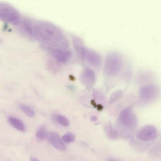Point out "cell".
Returning a JSON list of instances; mask_svg holds the SVG:
<instances>
[{
	"mask_svg": "<svg viewBox=\"0 0 161 161\" xmlns=\"http://www.w3.org/2000/svg\"><path fill=\"white\" fill-rule=\"evenodd\" d=\"M118 121L121 125L124 127L131 128L136 126L137 119L133 110L130 108H127L121 112L118 118Z\"/></svg>",
	"mask_w": 161,
	"mask_h": 161,
	"instance_id": "8992f818",
	"label": "cell"
},
{
	"mask_svg": "<svg viewBox=\"0 0 161 161\" xmlns=\"http://www.w3.org/2000/svg\"><path fill=\"white\" fill-rule=\"evenodd\" d=\"M58 121L62 125L64 126H67L69 123L68 119L66 117L60 116L58 117Z\"/></svg>",
	"mask_w": 161,
	"mask_h": 161,
	"instance_id": "ac0fdd59",
	"label": "cell"
},
{
	"mask_svg": "<svg viewBox=\"0 0 161 161\" xmlns=\"http://www.w3.org/2000/svg\"><path fill=\"white\" fill-rule=\"evenodd\" d=\"M30 161H40L37 158L33 157L31 156L30 158Z\"/></svg>",
	"mask_w": 161,
	"mask_h": 161,
	"instance_id": "d6986e66",
	"label": "cell"
},
{
	"mask_svg": "<svg viewBox=\"0 0 161 161\" xmlns=\"http://www.w3.org/2000/svg\"><path fill=\"white\" fill-rule=\"evenodd\" d=\"M118 161V160H112V161Z\"/></svg>",
	"mask_w": 161,
	"mask_h": 161,
	"instance_id": "cb8c5ba5",
	"label": "cell"
},
{
	"mask_svg": "<svg viewBox=\"0 0 161 161\" xmlns=\"http://www.w3.org/2000/svg\"><path fill=\"white\" fill-rule=\"evenodd\" d=\"M97 108L99 111H100L102 110L103 108V107L100 104H98L97 105Z\"/></svg>",
	"mask_w": 161,
	"mask_h": 161,
	"instance_id": "ffe728a7",
	"label": "cell"
},
{
	"mask_svg": "<svg viewBox=\"0 0 161 161\" xmlns=\"http://www.w3.org/2000/svg\"><path fill=\"white\" fill-rule=\"evenodd\" d=\"M57 61L62 63L68 62L72 56L71 51L68 48H53L41 45Z\"/></svg>",
	"mask_w": 161,
	"mask_h": 161,
	"instance_id": "5b68a950",
	"label": "cell"
},
{
	"mask_svg": "<svg viewBox=\"0 0 161 161\" xmlns=\"http://www.w3.org/2000/svg\"><path fill=\"white\" fill-rule=\"evenodd\" d=\"M35 39L47 47L68 48V40L62 31L56 26L44 21H36L34 24Z\"/></svg>",
	"mask_w": 161,
	"mask_h": 161,
	"instance_id": "6da1fadb",
	"label": "cell"
},
{
	"mask_svg": "<svg viewBox=\"0 0 161 161\" xmlns=\"http://www.w3.org/2000/svg\"><path fill=\"white\" fill-rule=\"evenodd\" d=\"M157 131L155 127L152 125H147L142 128L137 134V138L145 142L154 140L157 136Z\"/></svg>",
	"mask_w": 161,
	"mask_h": 161,
	"instance_id": "52a82bcc",
	"label": "cell"
},
{
	"mask_svg": "<svg viewBox=\"0 0 161 161\" xmlns=\"http://www.w3.org/2000/svg\"><path fill=\"white\" fill-rule=\"evenodd\" d=\"M21 18L20 12L13 6L0 2V21L16 25Z\"/></svg>",
	"mask_w": 161,
	"mask_h": 161,
	"instance_id": "3957f363",
	"label": "cell"
},
{
	"mask_svg": "<svg viewBox=\"0 0 161 161\" xmlns=\"http://www.w3.org/2000/svg\"><path fill=\"white\" fill-rule=\"evenodd\" d=\"M91 103L92 105L94 107H96L97 105L94 101V100H93L91 101Z\"/></svg>",
	"mask_w": 161,
	"mask_h": 161,
	"instance_id": "7402d4cb",
	"label": "cell"
},
{
	"mask_svg": "<svg viewBox=\"0 0 161 161\" xmlns=\"http://www.w3.org/2000/svg\"><path fill=\"white\" fill-rule=\"evenodd\" d=\"M81 78L83 82L87 86L90 87L95 82V73L91 69L86 68L82 73Z\"/></svg>",
	"mask_w": 161,
	"mask_h": 161,
	"instance_id": "8fae6325",
	"label": "cell"
},
{
	"mask_svg": "<svg viewBox=\"0 0 161 161\" xmlns=\"http://www.w3.org/2000/svg\"><path fill=\"white\" fill-rule=\"evenodd\" d=\"M158 93V90L155 86L152 85H147L141 88L140 92V97L142 100L145 102H150L156 98Z\"/></svg>",
	"mask_w": 161,
	"mask_h": 161,
	"instance_id": "ba28073f",
	"label": "cell"
},
{
	"mask_svg": "<svg viewBox=\"0 0 161 161\" xmlns=\"http://www.w3.org/2000/svg\"><path fill=\"white\" fill-rule=\"evenodd\" d=\"M105 59L104 69V74L110 76L118 74L123 65V56L117 51H112L107 54Z\"/></svg>",
	"mask_w": 161,
	"mask_h": 161,
	"instance_id": "7a4b0ae2",
	"label": "cell"
},
{
	"mask_svg": "<svg viewBox=\"0 0 161 161\" xmlns=\"http://www.w3.org/2000/svg\"><path fill=\"white\" fill-rule=\"evenodd\" d=\"M69 79L71 80V81H73L75 80V77L72 75H70L69 76Z\"/></svg>",
	"mask_w": 161,
	"mask_h": 161,
	"instance_id": "44dd1931",
	"label": "cell"
},
{
	"mask_svg": "<svg viewBox=\"0 0 161 161\" xmlns=\"http://www.w3.org/2000/svg\"><path fill=\"white\" fill-rule=\"evenodd\" d=\"M48 132L46 128L44 126H41L38 130L36 136L37 138L39 140H43L46 139Z\"/></svg>",
	"mask_w": 161,
	"mask_h": 161,
	"instance_id": "5bb4252c",
	"label": "cell"
},
{
	"mask_svg": "<svg viewBox=\"0 0 161 161\" xmlns=\"http://www.w3.org/2000/svg\"><path fill=\"white\" fill-rule=\"evenodd\" d=\"M91 120L93 122H95L97 120V118L95 116H93L91 117Z\"/></svg>",
	"mask_w": 161,
	"mask_h": 161,
	"instance_id": "603a6c76",
	"label": "cell"
},
{
	"mask_svg": "<svg viewBox=\"0 0 161 161\" xmlns=\"http://www.w3.org/2000/svg\"><path fill=\"white\" fill-rule=\"evenodd\" d=\"M8 121L10 124L17 130L24 132L25 130V127L23 122L18 118L13 117H9Z\"/></svg>",
	"mask_w": 161,
	"mask_h": 161,
	"instance_id": "7c38bea8",
	"label": "cell"
},
{
	"mask_svg": "<svg viewBox=\"0 0 161 161\" xmlns=\"http://www.w3.org/2000/svg\"><path fill=\"white\" fill-rule=\"evenodd\" d=\"M105 130L108 137L113 140H116L118 137V134L117 131L114 129L110 124L106 125L105 126Z\"/></svg>",
	"mask_w": 161,
	"mask_h": 161,
	"instance_id": "4fadbf2b",
	"label": "cell"
},
{
	"mask_svg": "<svg viewBox=\"0 0 161 161\" xmlns=\"http://www.w3.org/2000/svg\"><path fill=\"white\" fill-rule=\"evenodd\" d=\"M46 139L56 149L65 151L66 147L60 138L58 134L55 132H48Z\"/></svg>",
	"mask_w": 161,
	"mask_h": 161,
	"instance_id": "30bf717a",
	"label": "cell"
},
{
	"mask_svg": "<svg viewBox=\"0 0 161 161\" xmlns=\"http://www.w3.org/2000/svg\"><path fill=\"white\" fill-rule=\"evenodd\" d=\"M20 108L25 114L29 117H33L35 115L34 112L28 106L21 105Z\"/></svg>",
	"mask_w": 161,
	"mask_h": 161,
	"instance_id": "9a60e30c",
	"label": "cell"
},
{
	"mask_svg": "<svg viewBox=\"0 0 161 161\" xmlns=\"http://www.w3.org/2000/svg\"><path fill=\"white\" fill-rule=\"evenodd\" d=\"M83 59H86L91 66L94 67H99L102 63V58L99 53L86 47L84 52Z\"/></svg>",
	"mask_w": 161,
	"mask_h": 161,
	"instance_id": "9c48e42d",
	"label": "cell"
},
{
	"mask_svg": "<svg viewBox=\"0 0 161 161\" xmlns=\"http://www.w3.org/2000/svg\"><path fill=\"white\" fill-rule=\"evenodd\" d=\"M35 22L27 17H21L16 26L21 34L26 38L35 40Z\"/></svg>",
	"mask_w": 161,
	"mask_h": 161,
	"instance_id": "277c9868",
	"label": "cell"
},
{
	"mask_svg": "<svg viewBox=\"0 0 161 161\" xmlns=\"http://www.w3.org/2000/svg\"><path fill=\"white\" fill-rule=\"evenodd\" d=\"M62 139L65 143H70L74 141L75 136L72 133L67 132L62 136Z\"/></svg>",
	"mask_w": 161,
	"mask_h": 161,
	"instance_id": "2e32d148",
	"label": "cell"
},
{
	"mask_svg": "<svg viewBox=\"0 0 161 161\" xmlns=\"http://www.w3.org/2000/svg\"><path fill=\"white\" fill-rule=\"evenodd\" d=\"M122 92L120 90L117 91L113 93L111 96L110 102L113 103L119 99L122 96Z\"/></svg>",
	"mask_w": 161,
	"mask_h": 161,
	"instance_id": "e0dca14e",
	"label": "cell"
}]
</instances>
